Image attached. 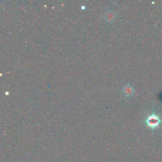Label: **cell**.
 Returning <instances> with one entry per match:
<instances>
[{
    "label": "cell",
    "instance_id": "obj_1",
    "mask_svg": "<svg viewBox=\"0 0 162 162\" xmlns=\"http://www.w3.org/2000/svg\"><path fill=\"white\" fill-rule=\"evenodd\" d=\"M147 123L149 126L151 127H155L158 124L159 120L155 116H150L149 119H148Z\"/></svg>",
    "mask_w": 162,
    "mask_h": 162
},
{
    "label": "cell",
    "instance_id": "obj_2",
    "mask_svg": "<svg viewBox=\"0 0 162 162\" xmlns=\"http://www.w3.org/2000/svg\"><path fill=\"white\" fill-rule=\"evenodd\" d=\"M123 92L126 96H130L133 93L132 87L130 85H126V86L124 87Z\"/></svg>",
    "mask_w": 162,
    "mask_h": 162
},
{
    "label": "cell",
    "instance_id": "obj_3",
    "mask_svg": "<svg viewBox=\"0 0 162 162\" xmlns=\"http://www.w3.org/2000/svg\"><path fill=\"white\" fill-rule=\"evenodd\" d=\"M105 19L108 22H112L113 21L114 19L115 18V15L112 11H108L106 13L105 15Z\"/></svg>",
    "mask_w": 162,
    "mask_h": 162
}]
</instances>
